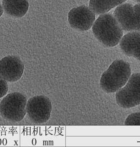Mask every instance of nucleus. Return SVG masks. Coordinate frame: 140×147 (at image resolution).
I'll return each instance as SVG.
<instances>
[{"label":"nucleus","mask_w":140,"mask_h":147,"mask_svg":"<svg viewBox=\"0 0 140 147\" xmlns=\"http://www.w3.org/2000/svg\"><path fill=\"white\" fill-rule=\"evenodd\" d=\"M92 30L95 38L108 47L117 45L123 36L122 29L111 14L100 15L94 23Z\"/></svg>","instance_id":"1"},{"label":"nucleus","mask_w":140,"mask_h":147,"mask_svg":"<svg viewBox=\"0 0 140 147\" xmlns=\"http://www.w3.org/2000/svg\"><path fill=\"white\" fill-rule=\"evenodd\" d=\"M131 74L130 64L122 60H116L100 78V86L107 93L116 92L124 87Z\"/></svg>","instance_id":"2"},{"label":"nucleus","mask_w":140,"mask_h":147,"mask_svg":"<svg viewBox=\"0 0 140 147\" xmlns=\"http://www.w3.org/2000/svg\"><path fill=\"white\" fill-rule=\"evenodd\" d=\"M27 99L22 94L19 92L8 94L0 102V115L10 122H18L27 114Z\"/></svg>","instance_id":"3"},{"label":"nucleus","mask_w":140,"mask_h":147,"mask_svg":"<svg viewBox=\"0 0 140 147\" xmlns=\"http://www.w3.org/2000/svg\"><path fill=\"white\" fill-rule=\"evenodd\" d=\"M115 97L117 104L124 109L140 105V73L131 75L126 84L116 92Z\"/></svg>","instance_id":"4"},{"label":"nucleus","mask_w":140,"mask_h":147,"mask_svg":"<svg viewBox=\"0 0 140 147\" xmlns=\"http://www.w3.org/2000/svg\"><path fill=\"white\" fill-rule=\"evenodd\" d=\"M114 16L122 30L140 32V3L121 4L115 10Z\"/></svg>","instance_id":"5"},{"label":"nucleus","mask_w":140,"mask_h":147,"mask_svg":"<svg viewBox=\"0 0 140 147\" xmlns=\"http://www.w3.org/2000/svg\"><path fill=\"white\" fill-rule=\"evenodd\" d=\"M52 111V102L46 96H35L27 101V115L33 123L42 124L46 122L51 117Z\"/></svg>","instance_id":"6"},{"label":"nucleus","mask_w":140,"mask_h":147,"mask_svg":"<svg viewBox=\"0 0 140 147\" xmlns=\"http://www.w3.org/2000/svg\"><path fill=\"white\" fill-rule=\"evenodd\" d=\"M25 66L20 58L10 55L0 60V77L8 82H15L22 78Z\"/></svg>","instance_id":"7"},{"label":"nucleus","mask_w":140,"mask_h":147,"mask_svg":"<svg viewBox=\"0 0 140 147\" xmlns=\"http://www.w3.org/2000/svg\"><path fill=\"white\" fill-rule=\"evenodd\" d=\"M95 20V13L85 6L74 8L68 13V22L74 29L87 31L93 26Z\"/></svg>","instance_id":"8"},{"label":"nucleus","mask_w":140,"mask_h":147,"mask_svg":"<svg viewBox=\"0 0 140 147\" xmlns=\"http://www.w3.org/2000/svg\"><path fill=\"white\" fill-rule=\"evenodd\" d=\"M120 47L122 53L140 61V32L128 33L122 37Z\"/></svg>","instance_id":"9"},{"label":"nucleus","mask_w":140,"mask_h":147,"mask_svg":"<svg viewBox=\"0 0 140 147\" xmlns=\"http://www.w3.org/2000/svg\"><path fill=\"white\" fill-rule=\"evenodd\" d=\"M3 7L6 13L14 17L24 16L29 8L27 0H2Z\"/></svg>","instance_id":"10"},{"label":"nucleus","mask_w":140,"mask_h":147,"mask_svg":"<svg viewBox=\"0 0 140 147\" xmlns=\"http://www.w3.org/2000/svg\"><path fill=\"white\" fill-rule=\"evenodd\" d=\"M127 0H90L89 8L97 14L106 13Z\"/></svg>","instance_id":"11"},{"label":"nucleus","mask_w":140,"mask_h":147,"mask_svg":"<svg viewBox=\"0 0 140 147\" xmlns=\"http://www.w3.org/2000/svg\"><path fill=\"white\" fill-rule=\"evenodd\" d=\"M125 125H140V112L128 115L125 121Z\"/></svg>","instance_id":"12"},{"label":"nucleus","mask_w":140,"mask_h":147,"mask_svg":"<svg viewBox=\"0 0 140 147\" xmlns=\"http://www.w3.org/2000/svg\"><path fill=\"white\" fill-rule=\"evenodd\" d=\"M8 89L7 81L0 77V99L6 95Z\"/></svg>","instance_id":"13"},{"label":"nucleus","mask_w":140,"mask_h":147,"mask_svg":"<svg viewBox=\"0 0 140 147\" xmlns=\"http://www.w3.org/2000/svg\"><path fill=\"white\" fill-rule=\"evenodd\" d=\"M3 12V8L2 7V6L0 5V17L2 15Z\"/></svg>","instance_id":"14"},{"label":"nucleus","mask_w":140,"mask_h":147,"mask_svg":"<svg viewBox=\"0 0 140 147\" xmlns=\"http://www.w3.org/2000/svg\"><path fill=\"white\" fill-rule=\"evenodd\" d=\"M134 1H137V2H140V0H134Z\"/></svg>","instance_id":"15"}]
</instances>
